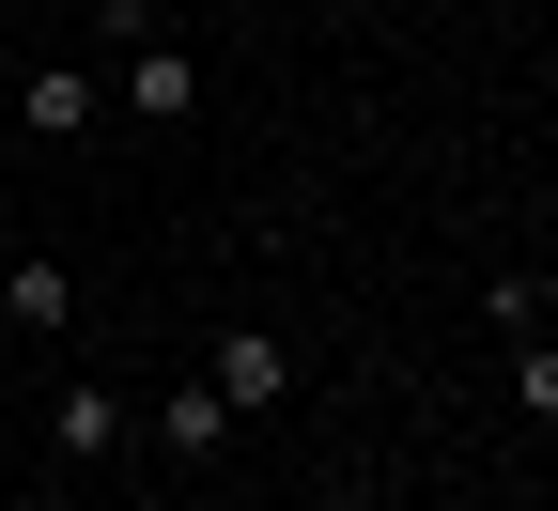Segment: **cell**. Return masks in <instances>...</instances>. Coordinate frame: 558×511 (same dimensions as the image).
I'll return each mask as SVG.
<instances>
[{
	"instance_id": "1",
	"label": "cell",
	"mask_w": 558,
	"mask_h": 511,
	"mask_svg": "<svg viewBox=\"0 0 558 511\" xmlns=\"http://www.w3.org/2000/svg\"><path fill=\"white\" fill-rule=\"evenodd\" d=\"M202 388H218L233 418H264L279 388H295V341H279V326H218V356H202Z\"/></svg>"
},
{
	"instance_id": "2",
	"label": "cell",
	"mask_w": 558,
	"mask_h": 511,
	"mask_svg": "<svg viewBox=\"0 0 558 511\" xmlns=\"http://www.w3.org/2000/svg\"><path fill=\"white\" fill-rule=\"evenodd\" d=\"M124 124H202V62H186L171 32L124 47Z\"/></svg>"
},
{
	"instance_id": "3",
	"label": "cell",
	"mask_w": 558,
	"mask_h": 511,
	"mask_svg": "<svg viewBox=\"0 0 558 511\" xmlns=\"http://www.w3.org/2000/svg\"><path fill=\"white\" fill-rule=\"evenodd\" d=\"M0 326H32V341H62V326H78V279H62L47 248H16V264H0Z\"/></svg>"
},
{
	"instance_id": "4",
	"label": "cell",
	"mask_w": 558,
	"mask_h": 511,
	"mask_svg": "<svg viewBox=\"0 0 558 511\" xmlns=\"http://www.w3.org/2000/svg\"><path fill=\"white\" fill-rule=\"evenodd\" d=\"M16 124H47V139L109 124V109H94V62H32V78H16Z\"/></svg>"
},
{
	"instance_id": "5",
	"label": "cell",
	"mask_w": 558,
	"mask_h": 511,
	"mask_svg": "<svg viewBox=\"0 0 558 511\" xmlns=\"http://www.w3.org/2000/svg\"><path fill=\"white\" fill-rule=\"evenodd\" d=\"M47 434H62V465H109V450H124V388H94V373H78V388L47 403Z\"/></svg>"
},
{
	"instance_id": "6",
	"label": "cell",
	"mask_w": 558,
	"mask_h": 511,
	"mask_svg": "<svg viewBox=\"0 0 558 511\" xmlns=\"http://www.w3.org/2000/svg\"><path fill=\"white\" fill-rule=\"evenodd\" d=\"M218 434H233V403L202 388V373H186V388L156 403V450H171V465H202V450H218Z\"/></svg>"
},
{
	"instance_id": "7",
	"label": "cell",
	"mask_w": 558,
	"mask_h": 511,
	"mask_svg": "<svg viewBox=\"0 0 558 511\" xmlns=\"http://www.w3.org/2000/svg\"><path fill=\"white\" fill-rule=\"evenodd\" d=\"M512 403H527V418H558V341H543V326L512 341Z\"/></svg>"
}]
</instances>
